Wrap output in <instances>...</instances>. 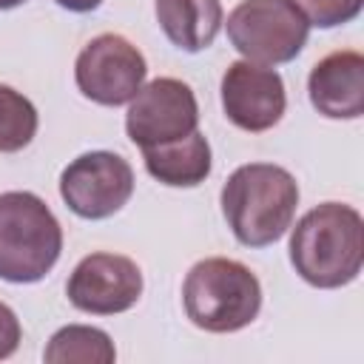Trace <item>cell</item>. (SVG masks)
I'll return each instance as SVG.
<instances>
[{
  "label": "cell",
  "instance_id": "1",
  "mask_svg": "<svg viewBox=\"0 0 364 364\" xmlns=\"http://www.w3.org/2000/svg\"><path fill=\"white\" fill-rule=\"evenodd\" d=\"M290 264L321 290L355 282L364 264L361 213L344 202H321L307 210L290 233Z\"/></svg>",
  "mask_w": 364,
  "mask_h": 364
},
{
  "label": "cell",
  "instance_id": "2",
  "mask_svg": "<svg viewBox=\"0 0 364 364\" xmlns=\"http://www.w3.org/2000/svg\"><path fill=\"white\" fill-rule=\"evenodd\" d=\"M222 216L245 247L276 245L293 225L299 185L293 173L273 162L239 165L222 185Z\"/></svg>",
  "mask_w": 364,
  "mask_h": 364
},
{
  "label": "cell",
  "instance_id": "3",
  "mask_svg": "<svg viewBox=\"0 0 364 364\" xmlns=\"http://www.w3.org/2000/svg\"><path fill=\"white\" fill-rule=\"evenodd\" d=\"M185 316L205 333H236L262 310V284L256 273L225 256L196 262L182 284Z\"/></svg>",
  "mask_w": 364,
  "mask_h": 364
},
{
  "label": "cell",
  "instance_id": "4",
  "mask_svg": "<svg viewBox=\"0 0 364 364\" xmlns=\"http://www.w3.org/2000/svg\"><path fill=\"white\" fill-rule=\"evenodd\" d=\"M63 228L51 208L31 191L0 193V279L34 284L57 264Z\"/></svg>",
  "mask_w": 364,
  "mask_h": 364
},
{
  "label": "cell",
  "instance_id": "5",
  "mask_svg": "<svg viewBox=\"0 0 364 364\" xmlns=\"http://www.w3.org/2000/svg\"><path fill=\"white\" fill-rule=\"evenodd\" d=\"M225 26L230 46L259 65L296 60L310 34V23L296 0H242Z\"/></svg>",
  "mask_w": 364,
  "mask_h": 364
},
{
  "label": "cell",
  "instance_id": "6",
  "mask_svg": "<svg viewBox=\"0 0 364 364\" xmlns=\"http://www.w3.org/2000/svg\"><path fill=\"white\" fill-rule=\"evenodd\" d=\"M148 74L142 51L122 34H100L85 43L74 63V80L85 100L97 105H125L136 97Z\"/></svg>",
  "mask_w": 364,
  "mask_h": 364
},
{
  "label": "cell",
  "instance_id": "7",
  "mask_svg": "<svg viewBox=\"0 0 364 364\" xmlns=\"http://www.w3.org/2000/svg\"><path fill=\"white\" fill-rule=\"evenodd\" d=\"M131 193L134 171L111 151H88L71 159L60 173V196L80 219H108L128 205Z\"/></svg>",
  "mask_w": 364,
  "mask_h": 364
},
{
  "label": "cell",
  "instance_id": "8",
  "mask_svg": "<svg viewBox=\"0 0 364 364\" xmlns=\"http://www.w3.org/2000/svg\"><path fill=\"white\" fill-rule=\"evenodd\" d=\"M199 125L196 94L176 77H156L136 91L125 114L128 139L139 148L162 145L193 134Z\"/></svg>",
  "mask_w": 364,
  "mask_h": 364
},
{
  "label": "cell",
  "instance_id": "9",
  "mask_svg": "<svg viewBox=\"0 0 364 364\" xmlns=\"http://www.w3.org/2000/svg\"><path fill=\"white\" fill-rule=\"evenodd\" d=\"M65 296L77 310L91 316L125 313L142 296V270L128 256L91 253L71 270Z\"/></svg>",
  "mask_w": 364,
  "mask_h": 364
},
{
  "label": "cell",
  "instance_id": "10",
  "mask_svg": "<svg viewBox=\"0 0 364 364\" xmlns=\"http://www.w3.org/2000/svg\"><path fill=\"white\" fill-rule=\"evenodd\" d=\"M222 108L225 117L242 131H270L273 125H279L287 108L282 74L250 60L230 63L222 74Z\"/></svg>",
  "mask_w": 364,
  "mask_h": 364
},
{
  "label": "cell",
  "instance_id": "11",
  "mask_svg": "<svg viewBox=\"0 0 364 364\" xmlns=\"http://www.w3.org/2000/svg\"><path fill=\"white\" fill-rule=\"evenodd\" d=\"M307 94L321 117L358 119L364 114V57L350 48L327 54L313 65Z\"/></svg>",
  "mask_w": 364,
  "mask_h": 364
},
{
  "label": "cell",
  "instance_id": "12",
  "mask_svg": "<svg viewBox=\"0 0 364 364\" xmlns=\"http://www.w3.org/2000/svg\"><path fill=\"white\" fill-rule=\"evenodd\" d=\"M145 171L168 188H196L208 179L213 156L205 134L193 131L182 139L142 148Z\"/></svg>",
  "mask_w": 364,
  "mask_h": 364
},
{
  "label": "cell",
  "instance_id": "13",
  "mask_svg": "<svg viewBox=\"0 0 364 364\" xmlns=\"http://www.w3.org/2000/svg\"><path fill=\"white\" fill-rule=\"evenodd\" d=\"M156 20L176 48L196 54L216 40L225 11L219 0H156Z\"/></svg>",
  "mask_w": 364,
  "mask_h": 364
},
{
  "label": "cell",
  "instance_id": "14",
  "mask_svg": "<svg viewBox=\"0 0 364 364\" xmlns=\"http://www.w3.org/2000/svg\"><path fill=\"white\" fill-rule=\"evenodd\" d=\"M43 358L48 364H111L117 350L105 330L88 324H65L51 336Z\"/></svg>",
  "mask_w": 364,
  "mask_h": 364
},
{
  "label": "cell",
  "instance_id": "15",
  "mask_svg": "<svg viewBox=\"0 0 364 364\" xmlns=\"http://www.w3.org/2000/svg\"><path fill=\"white\" fill-rule=\"evenodd\" d=\"M37 134V108L28 97L0 82V154L23 151Z\"/></svg>",
  "mask_w": 364,
  "mask_h": 364
},
{
  "label": "cell",
  "instance_id": "16",
  "mask_svg": "<svg viewBox=\"0 0 364 364\" xmlns=\"http://www.w3.org/2000/svg\"><path fill=\"white\" fill-rule=\"evenodd\" d=\"M301 14L307 17L310 26L318 28H336L361 14L364 0H296Z\"/></svg>",
  "mask_w": 364,
  "mask_h": 364
},
{
  "label": "cell",
  "instance_id": "17",
  "mask_svg": "<svg viewBox=\"0 0 364 364\" xmlns=\"http://www.w3.org/2000/svg\"><path fill=\"white\" fill-rule=\"evenodd\" d=\"M20 338H23V327L17 313L0 301V361L14 355V350L20 347Z\"/></svg>",
  "mask_w": 364,
  "mask_h": 364
},
{
  "label": "cell",
  "instance_id": "18",
  "mask_svg": "<svg viewBox=\"0 0 364 364\" xmlns=\"http://www.w3.org/2000/svg\"><path fill=\"white\" fill-rule=\"evenodd\" d=\"M54 3L65 11H74V14H88V11L102 6V0H54Z\"/></svg>",
  "mask_w": 364,
  "mask_h": 364
},
{
  "label": "cell",
  "instance_id": "19",
  "mask_svg": "<svg viewBox=\"0 0 364 364\" xmlns=\"http://www.w3.org/2000/svg\"><path fill=\"white\" fill-rule=\"evenodd\" d=\"M26 0H0V11H9V9H17V6H23Z\"/></svg>",
  "mask_w": 364,
  "mask_h": 364
}]
</instances>
